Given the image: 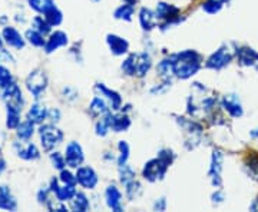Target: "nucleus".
Here are the masks:
<instances>
[{
  "instance_id": "obj_25",
  "label": "nucleus",
  "mask_w": 258,
  "mask_h": 212,
  "mask_svg": "<svg viewBox=\"0 0 258 212\" xmlns=\"http://www.w3.org/2000/svg\"><path fill=\"white\" fill-rule=\"evenodd\" d=\"M227 2L228 0H205L201 8H203L204 12H207L210 15H215V13H218L224 8V5Z\"/></svg>"
},
{
  "instance_id": "obj_39",
  "label": "nucleus",
  "mask_w": 258,
  "mask_h": 212,
  "mask_svg": "<svg viewBox=\"0 0 258 212\" xmlns=\"http://www.w3.org/2000/svg\"><path fill=\"white\" fill-rule=\"evenodd\" d=\"M10 81H12V76H10L9 72L5 67L0 66V86L6 88L8 85H10Z\"/></svg>"
},
{
  "instance_id": "obj_22",
  "label": "nucleus",
  "mask_w": 258,
  "mask_h": 212,
  "mask_svg": "<svg viewBox=\"0 0 258 212\" xmlns=\"http://www.w3.org/2000/svg\"><path fill=\"white\" fill-rule=\"evenodd\" d=\"M3 36H5V40L6 43H9L10 46L15 47H23V39L18 33V30H15L13 28H6L5 32H3Z\"/></svg>"
},
{
  "instance_id": "obj_20",
  "label": "nucleus",
  "mask_w": 258,
  "mask_h": 212,
  "mask_svg": "<svg viewBox=\"0 0 258 212\" xmlns=\"http://www.w3.org/2000/svg\"><path fill=\"white\" fill-rule=\"evenodd\" d=\"M157 72L164 82L171 83L172 78L175 76V74H174V65H172V57H168V59H164L162 62H159L157 66Z\"/></svg>"
},
{
  "instance_id": "obj_15",
  "label": "nucleus",
  "mask_w": 258,
  "mask_h": 212,
  "mask_svg": "<svg viewBox=\"0 0 258 212\" xmlns=\"http://www.w3.org/2000/svg\"><path fill=\"white\" fill-rule=\"evenodd\" d=\"M105 199H106V205L111 208L112 211L120 212L122 208V192L115 186V185H109L105 191Z\"/></svg>"
},
{
  "instance_id": "obj_17",
  "label": "nucleus",
  "mask_w": 258,
  "mask_h": 212,
  "mask_svg": "<svg viewBox=\"0 0 258 212\" xmlns=\"http://www.w3.org/2000/svg\"><path fill=\"white\" fill-rule=\"evenodd\" d=\"M139 23L144 30H152V29L157 28L158 25V18L157 13H154L151 9L147 8H142L139 10Z\"/></svg>"
},
{
  "instance_id": "obj_27",
  "label": "nucleus",
  "mask_w": 258,
  "mask_h": 212,
  "mask_svg": "<svg viewBox=\"0 0 258 212\" xmlns=\"http://www.w3.org/2000/svg\"><path fill=\"white\" fill-rule=\"evenodd\" d=\"M45 19H46V22L50 26H57V25L62 23L63 16H62V13L59 10L56 9L55 6H52L50 9L45 12Z\"/></svg>"
},
{
  "instance_id": "obj_26",
  "label": "nucleus",
  "mask_w": 258,
  "mask_h": 212,
  "mask_svg": "<svg viewBox=\"0 0 258 212\" xmlns=\"http://www.w3.org/2000/svg\"><path fill=\"white\" fill-rule=\"evenodd\" d=\"M0 208H5V209L16 208V202L9 195V191L6 189V186H2V189H0Z\"/></svg>"
},
{
  "instance_id": "obj_10",
  "label": "nucleus",
  "mask_w": 258,
  "mask_h": 212,
  "mask_svg": "<svg viewBox=\"0 0 258 212\" xmlns=\"http://www.w3.org/2000/svg\"><path fill=\"white\" fill-rule=\"evenodd\" d=\"M221 106L224 111L227 112L232 118H241L242 116V105H241L240 98L237 95H225L222 98Z\"/></svg>"
},
{
  "instance_id": "obj_35",
  "label": "nucleus",
  "mask_w": 258,
  "mask_h": 212,
  "mask_svg": "<svg viewBox=\"0 0 258 212\" xmlns=\"http://www.w3.org/2000/svg\"><path fill=\"white\" fill-rule=\"evenodd\" d=\"M32 133H33V122L29 119V122H25V123L20 125V128H19V136L22 139H28L32 136Z\"/></svg>"
},
{
  "instance_id": "obj_24",
  "label": "nucleus",
  "mask_w": 258,
  "mask_h": 212,
  "mask_svg": "<svg viewBox=\"0 0 258 212\" xmlns=\"http://www.w3.org/2000/svg\"><path fill=\"white\" fill-rule=\"evenodd\" d=\"M113 16H115V19H119V20H123V22H131L132 18H134V6L125 3V5H122L115 10Z\"/></svg>"
},
{
  "instance_id": "obj_12",
  "label": "nucleus",
  "mask_w": 258,
  "mask_h": 212,
  "mask_svg": "<svg viewBox=\"0 0 258 212\" xmlns=\"http://www.w3.org/2000/svg\"><path fill=\"white\" fill-rule=\"evenodd\" d=\"M95 91L101 93V96H103L108 101L112 111H119L120 106H122V98H120L119 93L112 91L109 88H106L103 83H96L95 85Z\"/></svg>"
},
{
  "instance_id": "obj_18",
  "label": "nucleus",
  "mask_w": 258,
  "mask_h": 212,
  "mask_svg": "<svg viewBox=\"0 0 258 212\" xmlns=\"http://www.w3.org/2000/svg\"><path fill=\"white\" fill-rule=\"evenodd\" d=\"M89 113L93 118H99V116H105L106 113H109V105L105 98L102 96H95L89 105Z\"/></svg>"
},
{
  "instance_id": "obj_42",
  "label": "nucleus",
  "mask_w": 258,
  "mask_h": 212,
  "mask_svg": "<svg viewBox=\"0 0 258 212\" xmlns=\"http://www.w3.org/2000/svg\"><path fill=\"white\" fill-rule=\"evenodd\" d=\"M224 199H225V196H224V192L222 191H215L214 194H212V202L214 203H222L224 202Z\"/></svg>"
},
{
  "instance_id": "obj_45",
  "label": "nucleus",
  "mask_w": 258,
  "mask_h": 212,
  "mask_svg": "<svg viewBox=\"0 0 258 212\" xmlns=\"http://www.w3.org/2000/svg\"><path fill=\"white\" fill-rule=\"evenodd\" d=\"M123 3H126V5H132V6H135L137 0H123Z\"/></svg>"
},
{
  "instance_id": "obj_9",
  "label": "nucleus",
  "mask_w": 258,
  "mask_h": 212,
  "mask_svg": "<svg viewBox=\"0 0 258 212\" xmlns=\"http://www.w3.org/2000/svg\"><path fill=\"white\" fill-rule=\"evenodd\" d=\"M85 155H83L82 147L78 142H71L66 147V152H64V161L66 165H69L71 168H79L82 165Z\"/></svg>"
},
{
  "instance_id": "obj_5",
  "label": "nucleus",
  "mask_w": 258,
  "mask_h": 212,
  "mask_svg": "<svg viewBox=\"0 0 258 212\" xmlns=\"http://www.w3.org/2000/svg\"><path fill=\"white\" fill-rule=\"evenodd\" d=\"M157 18L161 19V20H165V25L162 28H168L171 25H175L178 23L181 19L178 18L179 16V9L174 6V5H169V3H165V2H159L157 5Z\"/></svg>"
},
{
  "instance_id": "obj_32",
  "label": "nucleus",
  "mask_w": 258,
  "mask_h": 212,
  "mask_svg": "<svg viewBox=\"0 0 258 212\" xmlns=\"http://www.w3.org/2000/svg\"><path fill=\"white\" fill-rule=\"evenodd\" d=\"M125 188H126V189H125V192H126V196H128L129 199H137L139 195H141V192H142L141 184L137 182L135 179L125 185Z\"/></svg>"
},
{
  "instance_id": "obj_46",
  "label": "nucleus",
  "mask_w": 258,
  "mask_h": 212,
  "mask_svg": "<svg viewBox=\"0 0 258 212\" xmlns=\"http://www.w3.org/2000/svg\"><path fill=\"white\" fill-rule=\"evenodd\" d=\"M251 136H252V138H258V128L255 130H252V132H251Z\"/></svg>"
},
{
  "instance_id": "obj_34",
  "label": "nucleus",
  "mask_w": 258,
  "mask_h": 212,
  "mask_svg": "<svg viewBox=\"0 0 258 212\" xmlns=\"http://www.w3.org/2000/svg\"><path fill=\"white\" fill-rule=\"evenodd\" d=\"M118 149H119V157H118V165H125L128 162L129 158V145L126 140H119L118 144Z\"/></svg>"
},
{
  "instance_id": "obj_23",
  "label": "nucleus",
  "mask_w": 258,
  "mask_h": 212,
  "mask_svg": "<svg viewBox=\"0 0 258 212\" xmlns=\"http://www.w3.org/2000/svg\"><path fill=\"white\" fill-rule=\"evenodd\" d=\"M72 208L75 211L86 212L91 208V202H89L88 196L83 192H76L74 198H72Z\"/></svg>"
},
{
  "instance_id": "obj_19",
  "label": "nucleus",
  "mask_w": 258,
  "mask_h": 212,
  "mask_svg": "<svg viewBox=\"0 0 258 212\" xmlns=\"http://www.w3.org/2000/svg\"><path fill=\"white\" fill-rule=\"evenodd\" d=\"M52 191L55 192L59 201H71L76 194L75 185L64 184L63 186H57V181L53 179L52 181Z\"/></svg>"
},
{
  "instance_id": "obj_7",
  "label": "nucleus",
  "mask_w": 258,
  "mask_h": 212,
  "mask_svg": "<svg viewBox=\"0 0 258 212\" xmlns=\"http://www.w3.org/2000/svg\"><path fill=\"white\" fill-rule=\"evenodd\" d=\"M222 162H224V154H222L221 151H218V149L214 151L211 157V165H210L208 176H210L212 185H214L215 188H220L222 184Z\"/></svg>"
},
{
  "instance_id": "obj_33",
  "label": "nucleus",
  "mask_w": 258,
  "mask_h": 212,
  "mask_svg": "<svg viewBox=\"0 0 258 212\" xmlns=\"http://www.w3.org/2000/svg\"><path fill=\"white\" fill-rule=\"evenodd\" d=\"M29 3H30V8H33V9L40 12V13H45L52 6H55L52 0H29Z\"/></svg>"
},
{
  "instance_id": "obj_21",
  "label": "nucleus",
  "mask_w": 258,
  "mask_h": 212,
  "mask_svg": "<svg viewBox=\"0 0 258 212\" xmlns=\"http://www.w3.org/2000/svg\"><path fill=\"white\" fill-rule=\"evenodd\" d=\"M66 43H68V36H66V33H63V32H55V33L50 36L49 42H47L46 52L47 53H50V52L56 50L57 47L64 46Z\"/></svg>"
},
{
  "instance_id": "obj_36",
  "label": "nucleus",
  "mask_w": 258,
  "mask_h": 212,
  "mask_svg": "<svg viewBox=\"0 0 258 212\" xmlns=\"http://www.w3.org/2000/svg\"><path fill=\"white\" fill-rule=\"evenodd\" d=\"M26 36H28L29 42H30V43H33L35 46H43V45H45V40H43V36H42V33H40V32H36V30H29L28 33H26Z\"/></svg>"
},
{
  "instance_id": "obj_30",
  "label": "nucleus",
  "mask_w": 258,
  "mask_h": 212,
  "mask_svg": "<svg viewBox=\"0 0 258 212\" xmlns=\"http://www.w3.org/2000/svg\"><path fill=\"white\" fill-rule=\"evenodd\" d=\"M45 118H46V109L43 106H40V105L32 106V109L29 112V119L32 120V122L40 123Z\"/></svg>"
},
{
  "instance_id": "obj_43",
  "label": "nucleus",
  "mask_w": 258,
  "mask_h": 212,
  "mask_svg": "<svg viewBox=\"0 0 258 212\" xmlns=\"http://www.w3.org/2000/svg\"><path fill=\"white\" fill-rule=\"evenodd\" d=\"M166 208V201L165 198H161V199H158L155 205H154V209H157V211H165Z\"/></svg>"
},
{
  "instance_id": "obj_31",
  "label": "nucleus",
  "mask_w": 258,
  "mask_h": 212,
  "mask_svg": "<svg viewBox=\"0 0 258 212\" xmlns=\"http://www.w3.org/2000/svg\"><path fill=\"white\" fill-rule=\"evenodd\" d=\"M135 179V171L129 165H120L119 166V181L123 185H126L131 181Z\"/></svg>"
},
{
  "instance_id": "obj_47",
  "label": "nucleus",
  "mask_w": 258,
  "mask_h": 212,
  "mask_svg": "<svg viewBox=\"0 0 258 212\" xmlns=\"http://www.w3.org/2000/svg\"><path fill=\"white\" fill-rule=\"evenodd\" d=\"M93 2H99V0H93Z\"/></svg>"
},
{
  "instance_id": "obj_6",
  "label": "nucleus",
  "mask_w": 258,
  "mask_h": 212,
  "mask_svg": "<svg viewBox=\"0 0 258 212\" xmlns=\"http://www.w3.org/2000/svg\"><path fill=\"white\" fill-rule=\"evenodd\" d=\"M40 139H42V145L43 148L49 151L56 145H59L63 139V133L60 130L52 126V125H46L40 128Z\"/></svg>"
},
{
  "instance_id": "obj_13",
  "label": "nucleus",
  "mask_w": 258,
  "mask_h": 212,
  "mask_svg": "<svg viewBox=\"0 0 258 212\" xmlns=\"http://www.w3.org/2000/svg\"><path fill=\"white\" fill-rule=\"evenodd\" d=\"M106 43L111 49V53L115 56H123L128 53L129 43L126 39L118 36V35H108Z\"/></svg>"
},
{
  "instance_id": "obj_1",
  "label": "nucleus",
  "mask_w": 258,
  "mask_h": 212,
  "mask_svg": "<svg viewBox=\"0 0 258 212\" xmlns=\"http://www.w3.org/2000/svg\"><path fill=\"white\" fill-rule=\"evenodd\" d=\"M172 57V65H174V74L178 79H189L194 75L200 72L203 66V57L195 50H182Z\"/></svg>"
},
{
  "instance_id": "obj_4",
  "label": "nucleus",
  "mask_w": 258,
  "mask_h": 212,
  "mask_svg": "<svg viewBox=\"0 0 258 212\" xmlns=\"http://www.w3.org/2000/svg\"><path fill=\"white\" fill-rule=\"evenodd\" d=\"M232 59H234V52H232L227 45H222L220 49H217V50L207 59L205 66H207L208 69H212V70H221L225 66L230 65L231 62H232Z\"/></svg>"
},
{
  "instance_id": "obj_28",
  "label": "nucleus",
  "mask_w": 258,
  "mask_h": 212,
  "mask_svg": "<svg viewBox=\"0 0 258 212\" xmlns=\"http://www.w3.org/2000/svg\"><path fill=\"white\" fill-rule=\"evenodd\" d=\"M95 130H96V135H98V136H106V135H108V132L111 130L109 113H106L105 116H102L101 120H98V122H96Z\"/></svg>"
},
{
  "instance_id": "obj_3",
  "label": "nucleus",
  "mask_w": 258,
  "mask_h": 212,
  "mask_svg": "<svg viewBox=\"0 0 258 212\" xmlns=\"http://www.w3.org/2000/svg\"><path fill=\"white\" fill-rule=\"evenodd\" d=\"M152 66V59L148 53H131V55L122 62L120 69L128 76H137L144 78L149 72Z\"/></svg>"
},
{
  "instance_id": "obj_11",
  "label": "nucleus",
  "mask_w": 258,
  "mask_h": 212,
  "mask_svg": "<svg viewBox=\"0 0 258 212\" xmlns=\"http://www.w3.org/2000/svg\"><path fill=\"white\" fill-rule=\"evenodd\" d=\"M238 62L241 66H247V67H254L258 70V52L254 50L252 47L244 46L235 50Z\"/></svg>"
},
{
  "instance_id": "obj_38",
  "label": "nucleus",
  "mask_w": 258,
  "mask_h": 212,
  "mask_svg": "<svg viewBox=\"0 0 258 212\" xmlns=\"http://www.w3.org/2000/svg\"><path fill=\"white\" fill-rule=\"evenodd\" d=\"M60 181L68 185H76V182H78L76 181V175L71 174L69 171H62L60 172Z\"/></svg>"
},
{
  "instance_id": "obj_16",
  "label": "nucleus",
  "mask_w": 258,
  "mask_h": 212,
  "mask_svg": "<svg viewBox=\"0 0 258 212\" xmlns=\"http://www.w3.org/2000/svg\"><path fill=\"white\" fill-rule=\"evenodd\" d=\"M109 123H111V130L113 132H125L131 126V119L126 113H115L112 115L109 112Z\"/></svg>"
},
{
  "instance_id": "obj_37",
  "label": "nucleus",
  "mask_w": 258,
  "mask_h": 212,
  "mask_svg": "<svg viewBox=\"0 0 258 212\" xmlns=\"http://www.w3.org/2000/svg\"><path fill=\"white\" fill-rule=\"evenodd\" d=\"M19 155L22 158H25V159H35V158L39 157V152H37V149L35 145H29L25 151H20Z\"/></svg>"
},
{
  "instance_id": "obj_41",
  "label": "nucleus",
  "mask_w": 258,
  "mask_h": 212,
  "mask_svg": "<svg viewBox=\"0 0 258 212\" xmlns=\"http://www.w3.org/2000/svg\"><path fill=\"white\" fill-rule=\"evenodd\" d=\"M52 162H53V165L57 168V169H63L64 164H66V161H64V158L60 155V154H53L52 155Z\"/></svg>"
},
{
  "instance_id": "obj_8",
  "label": "nucleus",
  "mask_w": 258,
  "mask_h": 212,
  "mask_svg": "<svg viewBox=\"0 0 258 212\" xmlns=\"http://www.w3.org/2000/svg\"><path fill=\"white\" fill-rule=\"evenodd\" d=\"M76 181L85 189H95L98 185V174L91 166H79L76 172Z\"/></svg>"
},
{
  "instance_id": "obj_29",
  "label": "nucleus",
  "mask_w": 258,
  "mask_h": 212,
  "mask_svg": "<svg viewBox=\"0 0 258 212\" xmlns=\"http://www.w3.org/2000/svg\"><path fill=\"white\" fill-rule=\"evenodd\" d=\"M245 171L252 179L258 181V155H251L245 161Z\"/></svg>"
},
{
  "instance_id": "obj_2",
  "label": "nucleus",
  "mask_w": 258,
  "mask_h": 212,
  "mask_svg": "<svg viewBox=\"0 0 258 212\" xmlns=\"http://www.w3.org/2000/svg\"><path fill=\"white\" fill-rule=\"evenodd\" d=\"M174 159H175V155L171 149L159 151L157 158L148 161L145 164L144 169H142V176L149 182H157V181L164 179L166 175V171L169 169Z\"/></svg>"
},
{
  "instance_id": "obj_44",
  "label": "nucleus",
  "mask_w": 258,
  "mask_h": 212,
  "mask_svg": "<svg viewBox=\"0 0 258 212\" xmlns=\"http://www.w3.org/2000/svg\"><path fill=\"white\" fill-rule=\"evenodd\" d=\"M249 208H251L252 211H258V199H255V201H254V203H252Z\"/></svg>"
},
{
  "instance_id": "obj_14",
  "label": "nucleus",
  "mask_w": 258,
  "mask_h": 212,
  "mask_svg": "<svg viewBox=\"0 0 258 212\" xmlns=\"http://www.w3.org/2000/svg\"><path fill=\"white\" fill-rule=\"evenodd\" d=\"M28 88L30 92L35 95V98H39L42 92L46 89V76L42 72H33L29 76Z\"/></svg>"
},
{
  "instance_id": "obj_40",
  "label": "nucleus",
  "mask_w": 258,
  "mask_h": 212,
  "mask_svg": "<svg viewBox=\"0 0 258 212\" xmlns=\"http://www.w3.org/2000/svg\"><path fill=\"white\" fill-rule=\"evenodd\" d=\"M35 25H36L37 32H40L42 35H45V33H47L50 30V25L47 22H43L40 18L35 19Z\"/></svg>"
}]
</instances>
